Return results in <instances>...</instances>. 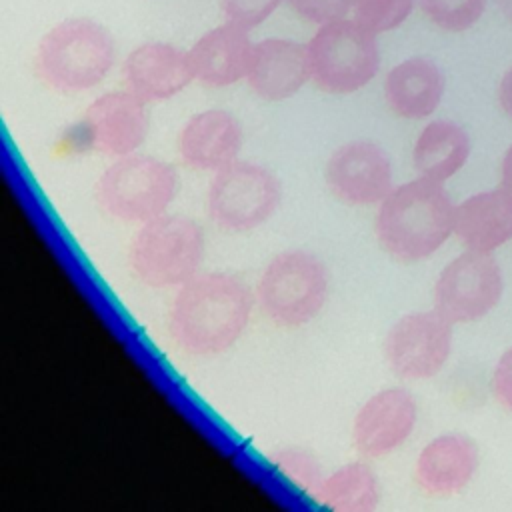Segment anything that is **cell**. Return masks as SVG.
<instances>
[{
  "label": "cell",
  "instance_id": "6da1fadb",
  "mask_svg": "<svg viewBox=\"0 0 512 512\" xmlns=\"http://www.w3.org/2000/svg\"><path fill=\"white\" fill-rule=\"evenodd\" d=\"M254 308L252 290L228 272H204L182 284L168 312L172 342L190 356H218L244 334Z\"/></svg>",
  "mask_w": 512,
  "mask_h": 512
},
{
  "label": "cell",
  "instance_id": "7a4b0ae2",
  "mask_svg": "<svg viewBox=\"0 0 512 512\" xmlns=\"http://www.w3.org/2000/svg\"><path fill=\"white\" fill-rule=\"evenodd\" d=\"M454 210L442 182L418 176L394 186L378 204L374 232L382 250L392 258L420 262L454 232Z\"/></svg>",
  "mask_w": 512,
  "mask_h": 512
},
{
  "label": "cell",
  "instance_id": "3957f363",
  "mask_svg": "<svg viewBox=\"0 0 512 512\" xmlns=\"http://www.w3.org/2000/svg\"><path fill=\"white\" fill-rule=\"evenodd\" d=\"M34 64L38 76L58 92L90 90L114 64V40L90 18H68L42 36Z\"/></svg>",
  "mask_w": 512,
  "mask_h": 512
},
{
  "label": "cell",
  "instance_id": "277c9868",
  "mask_svg": "<svg viewBox=\"0 0 512 512\" xmlns=\"http://www.w3.org/2000/svg\"><path fill=\"white\" fill-rule=\"evenodd\" d=\"M202 226L182 214H162L140 224L128 248L132 274L150 288H180L204 260Z\"/></svg>",
  "mask_w": 512,
  "mask_h": 512
},
{
  "label": "cell",
  "instance_id": "5b68a950",
  "mask_svg": "<svg viewBox=\"0 0 512 512\" xmlns=\"http://www.w3.org/2000/svg\"><path fill=\"white\" fill-rule=\"evenodd\" d=\"M176 194V168L166 160L138 152L108 164L94 188L98 206L126 224H146L166 214Z\"/></svg>",
  "mask_w": 512,
  "mask_h": 512
},
{
  "label": "cell",
  "instance_id": "8992f818",
  "mask_svg": "<svg viewBox=\"0 0 512 512\" xmlns=\"http://www.w3.org/2000/svg\"><path fill=\"white\" fill-rule=\"evenodd\" d=\"M330 290L326 264L308 250H284L262 270L256 302L276 326L298 328L312 322L324 308Z\"/></svg>",
  "mask_w": 512,
  "mask_h": 512
},
{
  "label": "cell",
  "instance_id": "52a82bcc",
  "mask_svg": "<svg viewBox=\"0 0 512 512\" xmlns=\"http://www.w3.org/2000/svg\"><path fill=\"white\" fill-rule=\"evenodd\" d=\"M306 46L312 82L328 94H352L364 88L380 68L376 36L356 20L322 24Z\"/></svg>",
  "mask_w": 512,
  "mask_h": 512
},
{
  "label": "cell",
  "instance_id": "ba28073f",
  "mask_svg": "<svg viewBox=\"0 0 512 512\" xmlns=\"http://www.w3.org/2000/svg\"><path fill=\"white\" fill-rule=\"evenodd\" d=\"M280 198L282 188L274 172L248 160H234L214 172L206 212L220 230L248 232L274 216Z\"/></svg>",
  "mask_w": 512,
  "mask_h": 512
},
{
  "label": "cell",
  "instance_id": "9c48e42d",
  "mask_svg": "<svg viewBox=\"0 0 512 512\" xmlns=\"http://www.w3.org/2000/svg\"><path fill=\"white\" fill-rule=\"evenodd\" d=\"M502 272L490 252L466 250L444 266L434 284V310L452 324L488 314L502 296Z\"/></svg>",
  "mask_w": 512,
  "mask_h": 512
},
{
  "label": "cell",
  "instance_id": "30bf717a",
  "mask_svg": "<svg viewBox=\"0 0 512 512\" xmlns=\"http://www.w3.org/2000/svg\"><path fill=\"white\" fill-rule=\"evenodd\" d=\"M452 350V322L438 310L400 316L384 338V358L402 380L436 376Z\"/></svg>",
  "mask_w": 512,
  "mask_h": 512
},
{
  "label": "cell",
  "instance_id": "8fae6325",
  "mask_svg": "<svg viewBox=\"0 0 512 512\" xmlns=\"http://www.w3.org/2000/svg\"><path fill=\"white\" fill-rule=\"evenodd\" d=\"M330 192L348 206H378L394 188L386 150L370 140L338 146L324 168Z\"/></svg>",
  "mask_w": 512,
  "mask_h": 512
},
{
  "label": "cell",
  "instance_id": "7c38bea8",
  "mask_svg": "<svg viewBox=\"0 0 512 512\" xmlns=\"http://www.w3.org/2000/svg\"><path fill=\"white\" fill-rule=\"evenodd\" d=\"M418 406L402 386L374 392L362 402L352 420V442L364 458H384L398 450L414 432Z\"/></svg>",
  "mask_w": 512,
  "mask_h": 512
},
{
  "label": "cell",
  "instance_id": "4fadbf2b",
  "mask_svg": "<svg viewBox=\"0 0 512 512\" xmlns=\"http://www.w3.org/2000/svg\"><path fill=\"white\" fill-rule=\"evenodd\" d=\"M144 104L126 88L98 96L82 118L90 148L110 158L134 154L148 134V112Z\"/></svg>",
  "mask_w": 512,
  "mask_h": 512
},
{
  "label": "cell",
  "instance_id": "5bb4252c",
  "mask_svg": "<svg viewBox=\"0 0 512 512\" xmlns=\"http://www.w3.org/2000/svg\"><path fill=\"white\" fill-rule=\"evenodd\" d=\"M122 80L142 102H158L182 92L194 80V72L188 52L166 42H146L126 56Z\"/></svg>",
  "mask_w": 512,
  "mask_h": 512
},
{
  "label": "cell",
  "instance_id": "9a60e30c",
  "mask_svg": "<svg viewBox=\"0 0 512 512\" xmlns=\"http://www.w3.org/2000/svg\"><path fill=\"white\" fill-rule=\"evenodd\" d=\"M308 80H312L308 46L286 38H266L254 44L246 82L258 98L286 100Z\"/></svg>",
  "mask_w": 512,
  "mask_h": 512
},
{
  "label": "cell",
  "instance_id": "2e32d148",
  "mask_svg": "<svg viewBox=\"0 0 512 512\" xmlns=\"http://www.w3.org/2000/svg\"><path fill=\"white\" fill-rule=\"evenodd\" d=\"M242 150V126L226 110L210 108L194 114L180 132L178 152L186 166L202 172H218L238 160Z\"/></svg>",
  "mask_w": 512,
  "mask_h": 512
},
{
  "label": "cell",
  "instance_id": "e0dca14e",
  "mask_svg": "<svg viewBox=\"0 0 512 512\" xmlns=\"http://www.w3.org/2000/svg\"><path fill=\"white\" fill-rule=\"evenodd\" d=\"M254 44L248 30L226 22L200 36L188 50L194 80L222 88L246 78Z\"/></svg>",
  "mask_w": 512,
  "mask_h": 512
},
{
  "label": "cell",
  "instance_id": "ac0fdd59",
  "mask_svg": "<svg viewBox=\"0 0 512 512\" xmlns=\"http://www.w3.org/2000/svg\"><path fill=\"white\" fill-rule=\"evenodd\" d=\"M478 448L464 434H442L430 440L418 454L414 480L428 496H452L474 476Z\"/></svg>",
  "mask_w": 512,
  "mask_h": 512
},
{
  "label": "cell",
  "instance_id": "d6986e66",
  "mask_svg": "<svg viewBox=\"0 0 512 512\" xmlns=\"http://www.w3.org/2000/svg\"><path fill=\"white\" fill-rule=\"evenodd\" d=\"M454 234L468 250L492 252L512 238V196L494 188L466 198L454 210Z\"/></svg>",
  "mask_w": 512,
  "mask_h": 512
},
{
  "label": "cell",
  "instance_id": "ffe728a7",
  "mask_svg": "<svg viewBox=\"0 0 512 512\" xmlns=\"http://www.w3.org/2000/svg\"><path fill=\"white\" fill-rule=\"evenodd\" d=\"M444 94V74L428 58H408L386 74L384 96L394 114L420 120L430 116Z\"/></svg>",
  "mask_w": 512,
  "mask_h": 512
},
{
  "label": "cell",
  "instance_id": "44dd1931",
  "mask_svg": "<svg viewBox=\"0 0 512 512\" xmlns=\"http://www.w3.org/2000/svg\"><path fill=\"white\" fill-rule=\"evenodd\" d=\"M470 154V138L450 120H434L422 128L414 142L412 164L424 178L444 182L454 176Z\"/></svg>",
  "mask_w": 512,
  "mask_h": 512
},
{
  "label": "cell",
  "instance_id": "7402d4cb",
  "mask_svg": "<svg viewBox=\"0 0 512 512\" xmlns=\"http://www.w3.org/2000/svg\"><path fill=\"white\" fill-rule=\"evenodd\" d=\"M380 496V480L372 466L354 460L326 474L310 500L334 512H372L378 508Z\"/></svg>",
  "mask_w": 512,
  "mask_h": 512
},
{
  "label": "cell",
  "instance_id": "603a6c76",
  "mask_svg": "<svg viewBox=\"0 0 512 512\" xmlns=\"http://www.w3.org/2000/svg\"><path fill=\"white\" fill-rule=\"evenodd\" d=\"M268 462L288 484H292L308 498L316 492L326 476L318 458L308 450L296 446H284L274 450L268 456Z\"/></svg>",
  "mask_w": 512,
  "mask_h": 512
},
{
  "label": "cell",
  "instance_id": "cb8c5ba5",
  "mask_svg": "<svg viewBox=\"0 0 512 512\" xmlns=\"http://www.w3.org/2000/svg\"><path fill=\"white\" fill-rule=\"evenodd\" d=\"M412 8L414 0H352L354 20L374 36L398 28Z\"/></svg>",
  "mask_w": 512,
  "mask_h": 512
},
{
  "label": "cell",
  "instance_id": "d4e9b609",
  "mask_svg": "<svg viewBox=\"0 0 512 512\" xmlns=\"http://www.w3.org/2000/svg\"><path fill=\"white\" fill-rule=\"evenodd\" d=\"M418 4L442 30L462 32L478 22L486 0H418Z\"/></svg>",
  "mask_w": 512,
  "mask_h": 512
},
{
  "label": "cell",
  "instance_id": "484cf974",
  "mask_svg": "<svg viewBox=\"0 0 512 512\" xmlns=\"http://www.w3.org/2000/svg\"><path fill=\"white\" fill-rule=\"evenodd\" d=\"M282 0H220V8L228 22L246 30L262 24Z\"/></svg>",
  "mask_w": 512,
  "mask_h": 512
},
{
  "label": "cell",
  "instance_id": "4316f807",
  "mask_svg": "<svg viewBox=\"0 0 512 512\" xmlns=\"http://www.w3.org/2000/svg\"><path fill=\"white\" fill-rule=\"evenodd\" d=\"M290 8L314 24L342 20L352 10V0H286Z\"/></svg>",
  "mask_w": 512,
  "mask_h": 512
},
{
  "label": "cell",
  "instance_id": "83f0119b",
  "mask_svg": "<svg viewBox=\"0 0 512 512\" xmlns=\"http://www.w3.org/2000/svg\"><path fill=\"white\" fill-rule=\"evenodd\" d=\"M492 392L496 400L512 412V348L502 354L494 368Z\"/></svg>",
  "mask_w": 512,
  "mask_h": 512
},
{
  "label": "cell",
  "instance_id": "f1b7e54d",
  "mask_svg": "<svg viewBox=\"0 0 512 512\" xmlns=\"http://www.w3.org/2000/svg\"><path fill=\"white\" fill-rule=\"evenodd\" d=\"M498 96H500V106H502V110L512 118V68L502 76Z\"/></svg>",
  "mask_w": 512,
  "mask_h": 512
},
{
  "label": "cell",
  "instance_id": "f546056e",
  "mask_svg": "<svg viewBox=\"0 0 512 512\" xmlns=\"http://www.w3.org/2000/svg\"><path fill=\"white\" fill-rule=\"evenodd\" d=\"M500 188H504L510 196H512V146L508 148V152L502 158V180H500Z\"/></svg>",
  "mask_w": 512,
  "mask_h": 512
},
{
  "label": "cell",
  "instance_id": "4dcf8cb0",
  "mask_svg": "<svg viewBox=\"0 0 512 512\" xmlns=\"http://www.w3.org/2000/svg\"><path fill=\"white\" fill-rule=\"evenodd\" d=\"M500 10L504 12V16H508L512 20V0H496Z\"/></svg>",
  "mask_w": 512,
  "mask_h": 512
}]
</instances>
